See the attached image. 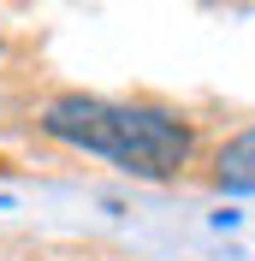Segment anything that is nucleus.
I'll return each instance as SVG.
<instances>
[{
    "label": "nucleus",
    "instance_id": "2",
    "mask_svg": "<svg viewBox=\"0 0 255 261\" xmlns=\"http://www.w3.org/2000/svg\"><path fill=\"white\" fill-rule=\"evenodd\" d=\"M214 178H220L225 190H255V125L238 130V137L214 154Z\"/></svg>",
    "mask_w": 255,
    "mask_h": 261
},
{
    "label": "nucleus",
    "instance_id": "1",
    "mask_svg": "<svg viewBox=\"0 0 255 261\" xmlns=\"http://www.w3.org/2000/svg\"><path fill=\"white\" fill-rule=\"evenodd\" d=\"M42 130L65 148L83 154H107L113 166H125L137 178H172L190 161V125L166 107H143V101H101V95H60L42 107Z\"/></svg>",
    "mask_w": 255,
    "mask_h": 261
}]
</instances>
